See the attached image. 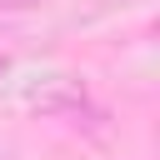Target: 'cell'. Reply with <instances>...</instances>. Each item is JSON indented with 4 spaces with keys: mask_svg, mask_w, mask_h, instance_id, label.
Here are the masks:
<instances>
[{
    "mask_svg": "<svg viewBox=\"0 0 160 160\" xmlns=\"http://www.w3.org/2000/svg\"><path fill=\"white\" fill-rule=\"evenodd\" d=\"M40 0H0V10H35Z\"/></svg>",
    "mask_w": 160,
    "mask_h": 160,
    "instance_id": "cell-2",
    "label": "cell"
},
{
    "mask_svg": "<svg viewBox=\"0 0 160 160\" xmlns=\"http://www.w3.org/2000/svg\"><path fill=\"white\" fill-rule=\"evenodd\" d=\"M30 100H35L40 110H55V115H70V110H80V105H85V90H80L75 80H60V75H55V80H50L45 90H35Z\"/></svg>",
    "mask_w": 160,
    "mask_h": 160,
    "instance_id": "cell-1",
    "label": "cell"
}]
</instances>
